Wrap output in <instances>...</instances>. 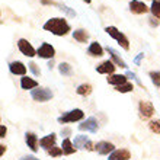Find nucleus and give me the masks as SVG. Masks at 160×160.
<instances>
[{"label":"nucleus","instance_id":"obj_1","mask_svg":"<svg viewBox=\"0 0 160 160\" xmlns=\"http://www.w3.org/2000/svg\"><path fill=\"white\" fill-rule=\"evenodd\" d=\"M42 28H44V31H48V32L57 35V37H64L72 31L68 22L64 18H51L44 23Z\"/></svg>","mask_w":160,"mask_h":160},{"label":"nucleus","instance_id":"obj_2","mask_svg":"<svg viewBox=\"0 0 160 160\" xmlns=\"http://www.w3.org/2000/svg\"><path fill=\"white\" fill-rule=\"evenodd\" d=\"M105 31H106V34L109 35L111 38H114L115 41L118 42L119 45L124 48L125 51H128L130 50V41H128V38L125 37V34H122L121 31L117 28V26H106L105 28Z\"/></svg>","mask_w":160,"mask_h":160},{"label":"nucleus","instance_id":"obj_3","mask_svg":"<svg viewBox=\"0 0 160 160\" xmlns=\"http://www.w3.org/2000/svg\"><path fill=\"white\" fill-rule=\"evenodd\" d=\"M83 118H84V112L82 109H79V108H76V109H72V111H68V112H66V114L60 115L58 118H57V121L60 124H68V122L82 121Z\"/></svg>","mask_w":160,"mask_h":160},{"label":"nucleus","instance_id":"obj_4","mask_svg":"<svg viewBox=\"0 0 160 160\" xmlns=\"http://www.w3.org/2000/svg\"><path fill=\"white\" fill-rule=\"evenodd\" d=\"M52 92L48 88H37L31 90V98L35 102H48L52 99Z\"/></svg>","mask_w":160,"mask_h":160},{"label":"nucleus","instance_id":"obj_5","mask_svg":"<svg viewBox=\"0 0 160 160\" xmlns=\"http://www.w3.org/2000/svg\"><path fill=\"white\" fill-rule=\"evenodd\" d=\"M154 106H153L152 102L148 101H141L138 103V115L140 118L143 119V121H147V119H150L154 115Z\"/></svg>","mask_w":160,"mask_h":160},{"label":"nucleus","instance_id":"obj_6","mask_svg":"<svg viewBox=\"0 0 160 160\" xmlns=\"http://www.w3.org/2000/svg\"><path fill=\"white\" fill-rule=\"evenodd\" d=\"M73 144H74L76 150H88V152L95 150V144L90 141V138H89V137H86V135H83V134L76 135V137H74Z\"/></svg>","mask_w":160,"mask_h":160},{"label":"nucleus","instance_id":"obj_7","mask_svg":"<svg viewBox=\"0 0 160 160\" xmlns=\"http://www.w3.org/2000/svg\"><path fill=\"white\" fill-rule=\"evenodd\" d=\"M37 55L39 58H47V60H52L55 55V48L48 42H42L39 48L37 50Z\"/></svg>","mask_w":160,"mask_h":160},{"label":"nucleus","instance_id":"obj_8","mask_svg":"<svg viewBox=\"0 0 160 160\" xmlns=\"http://www.w3.org/2000/svg\"><path fill=\"white\" fill-rule=\"evenodd\" d=\"M18 48H19V51H21L23 55H26V57H31V58H32V57L37 55V50H35L34 47L31 45V42L25 38H21L18 41Z\"/></svg>","mask_w":160,"mask_h":160},{"label":"nucleus","instance_id":"obj_9","mask_svg":"<svg viewBox=\"0 0 160 160\" xmlns=\"http://www.w3.org/2000/svg\"><path fill=\"white\" fill-rule=\"evenodd\" d=\"M79 130L80 131H89V132H98L99 130V122L95 117H89L86 121H83L82 124H79Z\"/></svg>","mask_w":160,"mask_h":160},{"label":"nucleus","instance_id":"obj_10","mask_svg":"<svg viewBox=\"0 0 160 160\" xmlns=\"http://www.w3.org/2000/svg\"><path fill=\"white\" fill-rule=\"evenodd\" d=\"M128 8H130V12L134 13V15H144V13H147L150 10L147 4L144 2H140V0H131Z\"/></svg>","mask_w":160,"mask_h":160},{"label":"nucleus","instance_id":"obj_11","mask_svg":"<svg viewBox=\"0 0 160 160\" xmlns=\"http://www.w3.org/2000/svg\"><path fill=\"white\" fill-rule=\"evenodd\" d=\"M95 150L102 156H109L112 152H115V146L109 141H98L95 144Z\"/></svg>","mask_w":160,"mask_h":160},{"label":"nucleus","instance_id":"obj_12","mask_svg":"<svg viewBox=\"0 0 160 160\" xmlns=\"http://www.w3.org/2000/svg\"><path fill=\"white\" fill-rule=\"evenodd\" d=\"M115 67H117V66L114 64L112 60H106V61H103V63H101L98 66L96 72L101 73V74H108V76H111V74H114Z\"/></svg>","mask_w":160,"mask_h":160},{"label":"nucleus","instance_id":"obj_13","mask_svg":"<svg viewBox=\"0 0 160 160\" xmlns=\"http://www.w3.org/2000/svg\"><path fill=\"white\" fill-rule=\"evenodd\" d=\"M25 143L26 146L32 150L34 153L38 152V137H37V134L35 132H31V131H28V132H25Z\"/></svg>","mask_w":160,"mask_h":160},{"label":"nucleus","instance_id":"obj_14","mask_svg":"<svg viewBox=\"0 0 160 160\" xmlns=\"http://www.w3.org/2000/svg\"><path fill=\"white\" fill-rule=\"evenodd\" d=\"M9 70L12 74H18V76H25L26 74V66L22 61H12L9 63Z\"/></svg>","mask_w":160,"mask_h":160},{"label":"nucleus","instance_id":"obj_15","mask_svg":"<svg viewBox=\"0 0 160 160\" xmlns=\"http://www.w3.org/2000/svg\"><path fill=\"white\" fill-rule=\"evenodd\" d=\"M55 140H57V135L54 134V132H51V134L45 135V137H42L41 140H39V146H41L44 150H50L51 147H54L55 146Z\"/></svg>","mask_w":160,"mask_h":160},{"label":"nucleus","instance_id":"obj_16","mask_svg":"<svg viewBox=\"0 0 160 160\" xmlns=\"http://www.w3.org/2000/svg\"><path fill=\"white\" fill-rule=\"evenodd\" d=\"M105 50H106V52L111 55V58H112V61H114L115 66H118V67H121V68H127V63L119 57L118 52H117L112 47H106Z\"/></svg>","mask_w":160,"mask_h":160},{"label":"nucleus","instance_id":"obj_17","mask_svg":"<svg viewBox=\"0 0 160 160\" xmlns=\"http://www.w3.org/2000/svg\"><path fill=\"white\" fill-rule=\"evenodd\" d=\"M128 159H131V153L127 148H118V150L111 153L108 160H128Z\"/></svg>","mask_w":160,"mask_h":160},{"label":"nucleus","instance_id":"obj_18","mask_svg":"<svg viewBox=\"0 0 160 160\" xmlns=\"http://www.w3.org/2000/svg\"><path fill=\"white\" fill-rule=\"evenodd\" d=\"M103 51L105 50L102 48V45L99 42H92L88 48V54L90 55V57H102V55H103Z\"/></svg>","mask_w":160,"mask_h":160},{"label":"nucleus","instance_id":"obj_19","mask_svg":"<svg viewBox=\"0 0 160 160\" xmlns=\"http://www.w3.org/2000/svg\"><path fill=\"white\" fill-rule=\"evenodd\" d=\"M21 88L23 89V90H32V89L38 88V82L34 79H31V77L23 76L21 79Z\"/></svg>","mask_w":160,"mask_h":160},{"label":"nucleus","instance_id":"obj_20","mask_svg":"<svg viewBox=\"0 0 160 160\" xmlns=\"http://www.w3.org/2000/svg\"><path fill=\"white\" fill-rule=\"evenodd\" d=\"M106 80H108V83L109 84H114L115 88H117V86H121V84H124V83L128 82L125 74H111Z\"/></svg>","mask_w":160,"mask_h":160},{"label":"nucleus","instance_id":"obj_21","mask_svg":"<svg viewBox=\"0 0 160 160\" xmlns=\"http://www.w3.org/2000/svg\"><path fill=\"white\" fill-rule=\"evenodd\" d=\"M61 148H63V153L66 156H70L73 153H76V147H74V144L70 138H64L63 143H61Z\"/></svg>","mask_w":160,"mask_h":160},{"label":"nucleus","instance_id":"obj_22","mask_svg":"<svg viewBox=\"0 0 160 160\" xmlns=\"http://www.w3.org/2000/svg\"><path fill=\"white\" fill-rule=\"evenodd\" d=\"M92 90H93L92 84H89V83H82V84H79L76 89L77 95H80V96H89V95L92 93Z\"/></svg>","mask_w":160,"mask_h":160},{"label":"nucleus","instance_id":"obj_23","mask_svg":"<svg viewBox=\"0 0 160 160\" xmlns=\"http://www.w3.org/2000/svg\"><path fill=\"white\" fill-rule=\"evenodd\" d=\"M73 38L76 39L77 42H88L89 39V34L86 32L84 29H76V31H73Z\"/></svg>","mask_w":160,"mask_h":160},{"label":"nucleus","instance_id":"obj_24","mask_svg":"<svg viewBox=\"0 0 160 160\" xmlns=\"http://www.w3.org/2000/svg\"><path fill=\"white\" fill-rule=\"evenodd\" d=\"M150 12H152V16L160 21V0H153L152 6H150Z\"/></svg>","mask_w":160,"mask_h":160},{"label":"nucleus","instance_id":"obj_25","mask_svg":"<svg viewBox=\"0 0 160 160\" xmlns=\"http://www.w3.org/2000/svg\"><path fill=\"white\" fill-rule=\"evenodd\" d=\"M58 72L63 74V76H72L73 74V68L68 63H60L58 64Z\"/></svg>","mask_w":160,"mask_h":160},{"label":"nucleus","instance_id":"obj_26","mask_svg":"<svg viewBox=\"0 0 160 160\" xmlns=\"http://www.w3.org/2000/svg\"><path fill=\"white\" fill-rule=\"evenodd\" d=\"M115 90H117V92H119V93H130V92H132V90H134V84L130 83V82H127V83L121 84V86H117V88H115Z\"/></svg>","mask_w":160,"mask_h":160},{"label":"nucleus","instance_id":"obj_27","mask_svg":"<svg viewBox=\"0 0 160 160\" xmlns=\"http://www.w3.org/2000/svg\"><path fill=\"white\" fill-rule=\"evenodd\" d=\"M148 128L152 132L160 135V119H153V121L148 122Z\"/></svg>","mask_w":160,"mask_h":160},{"label":"nucleus","instance_id":"obj_28","mask_svg":"<svg viewBox=\"0 0 160 160\" xmlns=\"http://www.w3.org/2000/svg\"><path fill=\"white\" fill-rule=\"evenodd\" d=\"M148 77L152 80V83L156 86V88H160V72H150L148 73Z\"/></svg>","mask_w":160,"mask_h":160},{"label":"nucleus","instance_id":"obj_29","mask_svg":"<svg viewBox=\"0 0 160 160\" xmlns=\"http://www.w3.org/2000/svg\"><path fill=\"white\" fill-rule=\"evenodd\" d=\"M48 154H50L51 157H60V156H63L64 153H63V148L61 147H51L50 150H48Z\"/></svg>","mask_w":160,"mask_h":160},{"label":"nucleus","instance_id":"obj_30","mask_svg":"<svg viewBox=\"0 0 160 160\" xmlns=\"http://www.w3.org/2000/svg\"><path fill=\"white\" fill-rule=\"evenodd\" d=\"M125 76H127V77H130V79H132V80H134V82H135V83H137V84H138L140 88H144L143 82H141V80H140L138 77H137V74H135V73H132V72H127V73H125ZM144 89H146V88H144Z\"/></svg>","mask_w":160,"mask_h":160},{"label":"nucleus","instance_id":"obj_31","mask_svg":"<svg viewBox=\"0 0 160 160\" xmlns=\"http://www.w3.org/2000/svg\"><path fill=\"white\" fill-rule=\"evenodd\" d=\"M58 9L60 10H61V12H66L68 15V16H72V18H74L76 16V12H74V10H72V9L70 8H67V6H66V4H61V3H58Z\"/></svg>","mask_w":160,"mask_h":160},{"label":"nucleus","instance_id":"obj_32","mask_svg":"<svg viewBox=\"0 0 160 160\" xmlns=\"http://www.w3.org/2000/svg\"><path fill=\"white\" fill-rule=\"evenodd\" d=\"M29 70H31V73H32L34 76H37V77L41 74V70H39L38 64L34 63V61H31V63H29Z\"/></svg>","mask_w":160,"mask_h":160},{"label":"nucleus","instance_id":"obj_33","mask_svg":"<svg viewBox=\"0 0 160 160\" xmlns=\"http://www.w3.org/2000/svg\"><path fill=\"white\" fill-rule=\"evenodd\" d=\"M148 23H150V26H152V28H157V26H159V23H160V21H159V19H156L154 16H150V18H148Z\"/></svg>","mask_w":160,"mask_h":160},{"label":"nucleus","instance_id":"obj_34","mask_svg":"<svg viewBox=\"0 0 160 160\" xmlns=\"http://www.w3.org/2000/svg\"><path fill=\"white\" fill-rule=\"evenodd\" d=\"M60 134H61V137H64V138H68V135L72 134V128H63Z\"/></svg>","mask_w":160,"mask_h":160},{"label":"nucleus","instance_id":"obj_35","mask_svg":"<svg viewBox=\"0 0 160 160\" xmlns=\"http://www.w3.org/2000/svg\"><path fill=\"white\" fill-rule=\"evenodd\" d=\"M143 58H144V52H140V54L134 58V64H135V66H140V64H141V60H143Z\"/></svg>","mask_w":160,"mask_h":160},{"label":"nucleus","instance_id":"obj_36","mask_svg":"<svg viewBox=\"0 0 160 160\" xmlns=\"http://www.w3.org/2000/svg\"><path fill=\"white\" fill-rule=\"evenodd\" d=\"M6 134H8V128H6L4 125H2V127H0V137H2V138H4V137H6Z\"/></svg>","mask_w":160,"mask_h":160},{"label":"nucleus","instance_id":"obj_37","mask_svg":"<svg viewBox=\"0 0 160 160\" xmlns=\"http://www.w3.org/2000/svg\"><path fill=\"white\" fill-rule=\"evenodd\" d=\"M42 4H52V6H58V3H55L54 0H39Z\"/></svg>","mask_w":160,"mask_h":160},{"label":"nucleus","instance_id":"obj_38","mask_svg":"<svg viewBox=\"0 0 160 160\" xmlns=\"http://www.w3.org/2000/svg\"><path fill=\"white\" fill-rule=\"evenodd\" d=\"M21 160H39L38 157H35V156H23Z\"/></svg>","mask_w":160,"mask_h":160},{"label":"nucleus","instance_id":"obj_39","mask_svg":"<svg viewBox=\"0 0 160 160\" xmlns=\"http://www.w3.org/2000/svg\"><path fill=\"white\" fill-rule=\"evenodd\" d=\"M4 153H6V146H4V144H0V157L3 156Z\"/></svg>","mask_w":160,"mask_h":160},{"label":"nucleus","instance_id":"obj_40","mask_svg":"<svg viewBox=\"0 0 160 160\" xmlns=\"http://www.w3.org/2000/svg\"><path fill=\"white\" fill-rule=\"evenodd\" d=\"M52 67H54V61H52V60H50V63H48V68L51 70Z\"/></svg>","mask_w":160,"mask_h":160},{"label":"nucleus","instance_id":"obj_41","mask_svg":"<svg viewBox=\"0 0 160 160\" xmlns=\"http://www.w3.org/2000/svg\"><path fill=\"white\" fill-rule=\"evenodd\" d=\"M84 3H92V0H83Z\"/></svg>","mask_w":160,"mask_h":160}]
</instances>
